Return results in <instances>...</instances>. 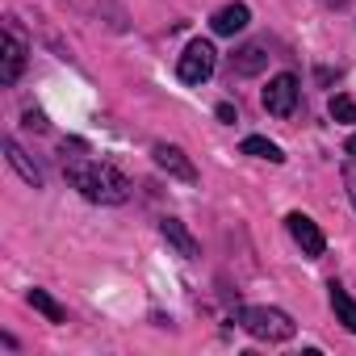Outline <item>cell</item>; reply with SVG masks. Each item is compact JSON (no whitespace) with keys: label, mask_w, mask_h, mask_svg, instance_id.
<instances>
[{"label":"cell","mask_w":356,"mask_h":356,"mask_svg":"<svg viewBox=\"0 0 356 356\" xmlns=\"http://www.w3.org/2000/svg\"><path fill=\"white\" fill-rule=\"evenodd\" d=\"M63 172L67 181L97 206H122L130 197V181L109 168V163H92V159H63Z\"/></svg>","instance_id":"1"},{"label":"cell","mask_w":356,"mask_h":356,"mask_svg":"<svg viewBox=\"0 0 356 356\" xmlns=\"http://www.w3.org/2000/svg\"><path fill=\"white\" fill-rule=\"evenodd\" d=\"M239 323H243V331L248 335H256V339H268V343H281V339H293V318L285 314V310H277V306H243L239 310Z\"/></svg>","instance_id":"2"},{"label":"cell","mask_w":356,"mask_h":356,"mask_svg":"<svg viewBox=\"0 0 356 356\" xmlns=\"http://www.w3.org/2000/svg\"><path fill=\"white\" fill-rule=\"evenodd\" d=\"M214 63H218V55H214V47L210 42H189L185 47V55H181V63H176V76H181L185 84H206L210 76H214Z\"/></svg>","instance_id":"3"},{"label":"cell","mask_w":356,"mask_h":356,"mask_svg":"<svg viewBox=\"0 0 356 356\" xmlns=\"http://www.w3.org/2000/svg\"><path fill=\"white\" fill-rule=\"evenodd\" d=\"M264 109L277 113V118H289V113L298 109V80H293L289 72L277 76V80H268V88H264Z\"/></svg>","instance_id":"4"},{"label":"cell","mask_w":356,"mask_h":356,"mask_svg":"<svg viewBox=\"0 0 356 356\" xmlns=\"http://www.w3.org/2000/svg\"><path fill=\"white\" fill-rule=\"evenodd\" d=\"M285 222H289V235H293V243L302 248V256L318 260V256H323V248H327V239H323L318 222H314V218H306V214H298V210H293Z\"/></svg>","instance_id":"5"},{"label":"cell","mask_w":356,"mask_h":356,"mask_svg":"<svg viewBox=\"0 0 356 356\" xmlns=\"http://www.w3.org/2000/svg\"><path fill=\"white\" fill-rule=\"evenodd\" d=\"M155 163L168 172V176H176V181H197V168L189 163V155L181 151V147H172V143H155Z\"/></svg>","instance_id":"6"},{"label":"cell","mask_w":356,"mask_h":356,"mask_svg":"<svg viewBox=\"0 0 356 356\" xmlns=\"http://www.w3.org/2000/svg\"><path fill=\"white\" fill-rule=\"evenodd\" d=\"M5 63H0V84H17L22 67H26V47L17 34H5V55H0Z\"/></svg>","instance_id":"7"},{"label":"cell","mask_w":356,"mask_h":356,"mask_svg":"<svg viewBox=\"0 0 356 356\" xmlns=\"http://www.w3.org/2000/svg\"><path fill=\"white\" fill-rule=\"evenodd\" d=\"M159 235H163L176 252H181L185 260H193V256H197V239L185 231V222H181V218H163V222H159Z\"/></svg>","instance_id":"8"},{"label":"cell","mask_w":356,"mask_h":356,"mask_svg":"<svg viewBox=\"0 0 356 356\" xmlns=\"http://www.w3.org/2000/svg\"><path fill=\"white\" fill-rule=\"evenodd\" d=\"M252 22V13H248V5H227V9H218L214 13V34H222V38H231V34H239L243 26Z\"/></svg>","instance_id":"9"},{"label":"cell","mask_w":356,"mask_h":356,"mask_svg":"<svg viewBox=\"0 0 356 356\" xmlns=\"http://www.w3.org/2000/svg\"><path fill=\"white\" fill-rule=\"evenodd\" d=\"M5 159L13 163V172L22 176V181H26V185H34V189H42V172H38V168L30 163V155H26V151H22V147H17L13 138H5Z\"/></svg>","instance_id":"10"},{"label":"cell","mask_w":356,"mask_h":356,"mask_svg":"<svg viewBox=\"0 0 356 356\" xmlns=\"http://www.w3.org/2000/svg\"><path fill=\"white\" fill-rule=\"evenodd\" d=\"M264 63H268L264 47H243L239 55H231V72H235V76H256Z\"/></svg>","instance_id":"11"},{"label":"cell","mask_w":356,"mask_h":356,"mask_svg":"<svg viewBox=\"0 0 356 356\" xmlns=\"http://www.w3.org/2000/svg\"><path fill=\"white\" fill-rule=\"evenodd\" d=\"M331 310H335V318H339L348 331H356V302H352V293H348L343 285H335V281H331Z\"/></svg>","instance_id":"12"},{"label":"cell","mask_w":356,"mask_h":356,"mask_svg":"<svg viewBox=\"0 0 356 356\" xmlns=\"http://www.w3.org/2000/svg\"><path fill=\"white\" fill-rule=\"evenodd\" d=\"M30 306L38 310V314H47V323H63L67 314H63V306L47 293V289H30Z\"/></svg>","instance_id":"13"},{"label":"cell","mask_w":356,"mask_h":356,"mask_svg":"<svg viewBox=\"0 0 356 356\" xmlns=\"http://www.w3.org/2000/svg\"><path fill=\"white\" fill-rule=\"evenodd\" d=\"M243 155H256V159H268V163H281L285 155H281V147L277 143H268V138H243Z\"/></svg>","instance_id":"14"},{"label":"cell","mask_w":356,"mask_h":356,"mask_svg":"<svg viewBox=\"0 0 356 356\" xmlns=\"http://www.w3.org/2000/svg\"><path fill=\"white\" fill-rule=\"evenodd\" d=\"M331 118L335 122H356V101L352 97H331Z\"/></svg>","instance_id":"15"},{"label":"cell","mask_w":356,"mask_h":356,"mask_svg":"<svg viewBox=\"0 0 356 356\" xmlns=\"http://www.w3.org/2000/svg\"><path fill=\"white\" fill-rule=\"evenodd\" d=\"M343 189H348V202L356 206V159L343 163Z\"/></svg>","instance_id":"16"},{"label":"cell","mask_w":356,"mask_h":356,"mask_svg":"<svg viewBox=\"0 0 356 356\" xmlns=\"http://www.w3.org/2000/svg\"><path fill=\"white\" fill-rule=\"evenodd\" d=\"M218 118H222V122H235V105L222 101V105H218Z\"/></svg>","instance_id":"17"},{"label":"cell","mask_w":356,"mask_h":356,"mask_svg":"<svg viewBox=\"0 0 356 356\" xmlns=\"http://www.w3.org/2000/svg\"><path fill=\"white\" fill-rule=\"evenodd\" d=\"M26 126H30V130H42L47 122H42V113H26Z\"/></svg>","instance_id":"18"},{"label":"cell","mask_w":356,"mask_h":356,"mask_svg":"<svg viewBox=\"0 0 356 356\" xmlns=\"http://www.w3.org/2000/svg\"><path fill=\"white\" fill-rule=\"evenodd\" d=\"M348 155H356V134H352V138H348Z\"/></svg>","instance_id":"19"}]
</instances>
